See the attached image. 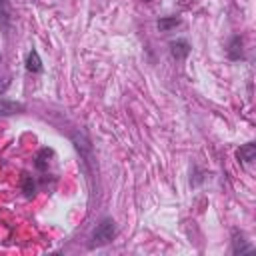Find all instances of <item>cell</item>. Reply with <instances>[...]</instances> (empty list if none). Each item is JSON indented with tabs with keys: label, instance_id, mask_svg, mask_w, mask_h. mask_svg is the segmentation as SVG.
<instances>
[{
	"label": "cell",
	"instance_id": "obj_3",
	"mask_svg": "<svg viewBox=\"0 0 256 256\" xmlns=\"http://www.w3.org/2000/svg\"><path fill=\"white\" fill-rule=\"evenodd\" d=\"M22 110H24V106H22L20 102L0 98V116H12V114H18V112H22Z\"/></svg>",
	"mask_w": 256,
	"mask_h": 256
},
{
	"label": "cell",
	"instance_id": "obj_4",
	"mask_svg": "<svg viewBox=\"0 0 256 256\" xmlns=\"http://www.w3.org/2000/svg\"><path fill=\"white\" fill-rule=\"evenodd\" d=\"M170 52H172V56L176 60H182V58H186L190 54V44L186 40H174L170 44Z\"/></svg>",
	"mask_w": 256,
	"mask_h": 256
},
{
	"label": "cell",
	"instance_id": "obj_8",
	"mask_svg": "<svg viewBox=\"0 0 256 256\" xmlns=\"http://www.w3.org/2000/svg\"><path fill=\"white\" fill-rule=\"evenodd\" d=\"M50 156H52V150L42 148V150L38 152V156H36V168H38V170H44V168L48 166V162H50Z\"/></svg>",
	"mask_w": 256,
	"mask_h": 256
},
{
	"label": "cell",
	"instance_id": "obj_2",
	"mask_svg": "<svg viewBox=\"0 0 256 256\" xmlns=\"http://www.w3.org/2000/svg\"><path fill=\"white\" fill-rule=\"evenodd\" d=\"M236 158H238L240 162H244V164H250V162L256 158V144L248 142V144L240 146V148L236 150Z\"/></svg>",
	"mask_w": 256,
	"mask_h": 256
},
{
	"label": "cell",
	"instance_id": "obj_7",
	"mask_svg": "<svg viewBox=\"0 0 256 256\" xmlns=\"http://www.w3.org/2000/svg\"><path fill=\"white\" fill-rule=\"evenodd\" d=\"M178 24H180V18H176V16H164V18L158 20V30L160 32H168V30L176 28Z\"/></svg>",
	"mask_w": 256,
	"mask_h": 256
},
{
	"label": "cell",
	"instance_id": "obj_9",
	"mask_svg": "<svg viewBox=\"0 0 256 256\" xmlns=\"http://www.w3.org/2000/svg\"><path fill=\"white\" fill-rule=\"evenodd\" d=\"M250 250H252V246L250 244H244L242 236H236L234 238V248H232L234 254H242V252H250Z\"/></svg>",
	"mask_w": 256,
	"mask_h": 256
},
{
	"label": "cell",
	"instance_id": "obj_5",
	"mask_svg": "<svg viewBox=\"0 0 256 256\" xmlns=\"http://www.w3.org/2000/svg\"><path fill=\"white\" fill-rule=\"evenodd\" d=\"M26 70L28 72H34V74L42 70V60H40V56H38L36 50H30L28 52V56H26Z\"/></svg>",
	"mask_w": 256,
	"mask_h": 256
},
{
	"label": "cell",
	"instance_id": "obj_6",
	"mask_svg": "<svg viewBox=\"0 0 256 256\" xmlns=\"http://www.w3.org/2000/svg\"><path fill=\"white\" fill-rule=\"evenodd\" d=\"M228 58H232V60L242 58V38L240 36H234L230 40V44H228Z\"/></svg>",
	"mask_w": 256,
	"mask_h": 256
},
{
	"label": "cell",
	"instance_id": "obj_10",
	"mask_svg": "<svg viewBox=\"0 0 256 256\" xmlns=\"http://www.w3.org/2000/svg\"><path fill=\"white\" fill-rule=\"evenodd\" d=\"M22 192H24L28 198L34 194V180H32V176H24V178H22Z\"/></svg>",
	"mask_w": 256,
	"mask_h": 256
},
{
	"label": "cell",
	"instance_id": "obj_1",
	"mask_svg": "<svg viewBox=\"0 0 256 256\" xmlns=\"http://www.w3.org/2000/svg\"><path fill=\"white\" fill-rule=\"evenodd\" d=\"M116 236V226H114V220L112 218H104L100 220V224L94 228L92 232V238H90V248H96V246H104L108 244L112 238Z\"/></svg>",
	"mask_w": 256,
	"mask_h": 256
}]
</instances>
